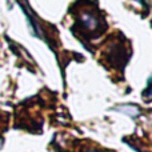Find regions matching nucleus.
Wrapping results in <instances>:
<instances>
[{"mask_svg": "<svg viewBox=\"0 0 152 152\" xmlns=\"http://www.w3.org/2000/svg\"><path fill=\"white\" fill-rule=\"evenodd\" d=\"M79 23H80L81 28L87 32H95L97 28H100V20L97 15L92 11H86L81 12L79 16Z\"/></svg>", "mask_w": 152, "mask_h": 152, "instance_id": "nucleus-1", "label": "nucleus"}, {"mask_svg": "<svg viewBox=\"0 0 152 152\" xmlns=\"http://www.w3.org/2000/svg\"><path fill=\"white\" fill-rule=\"evenodd\" d=\"M91 152H97V151H91Z\"/></svg>", "mask_w": 152, "mask_h": 152, "instance_id": "nucleus-2", "label": "nucleus"}]
</instances>
